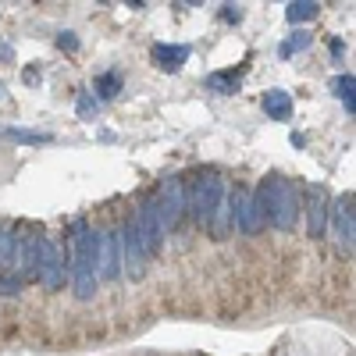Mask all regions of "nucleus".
I'll use <instances>...</instances> for the list:
<instances>
[{
	"mask_svg": "<svg viewBox=\"0 0 356 356\" xmlns=\"http://www.w3.org/2000/svg\"><path fill=\"white\" fill-rule=\"evenodd\" d=\"M253 200L260 207L264 225H275L278 232H296L300 214H303V196H300V186L296 182H289V178H282V175H267L257 186Z\"/></svg>",
	"mask_w": 356,
	"mask_h": 356,
	"instance_id": "1",
	"label": "nucleus"
},
{
	"mask_svg": "<svg viewBox=\"0 0 356 356\" xmlns=\"http://www.w3.org/2000/svg\"><path fill=\"white\" fill-rule=\"evenodd\" d=\"M97 257H100V232L89 228L86 218L72 221V289L82 303L97 296Z\"/></svg>",
	"mask_w": 356,
	"mask_h": 356,
	"instance_id": "2",
	"label": "nucleus"
},
{
	"mask_svg": "<svg viewBox=\"0 0 356 356\" xmlns=\"http://www.w3.org/2000/svg\"><path fill=\"white\" fill-rule=\"evenodd\" d=\"M221 203H225V182H221V175L214 168L196 171V178H193L189 189H186V214L200 228H211V221H214Z\"/></svg>",
	"mask_w": 356,
	"mask_h": 356,
	"instance_id": "3",
	"label": "nucleus"
},
{
	"mask_svg": "<svg viewBox=\"0 0 356 356\" xmlns=\"http://www.w3.org/2000/svg\"><path fill=\"white\" fill-rule=\"evenodd\" d=\"M40 239H43V235H40L33 225H18V228H11V264H8V271L18 275L22 282L36 278Z\"/></svg>",
	"mask_w": 356,
	"mask_h": 356,
	"instance_id": "4",
	"label": "nucleus"
},
{
	"mask_svg": "<svg viewBox=\"0 0 356 356\" xmlns=\"http://www.w3.org/2000/svg\"><path fill=\"white\" fill-rule=\"evenodd\" d=\"M154 203H157V218H161L164 232L182 228V221H186V186H182V178H168Z\"/></svg>",
	"mask_w": 356,
	"mask_h": 356,
	"instance_id": "5",
	"label": "nucleus"
},
{
	"mask_svg": "<svg viewBox=\"0 0 356 356\" xmlns=\"http://www.w3.org/2000/svg\"><path fill=\"white\" fill-rule=\"evenodd\" d=\"M122 267L132 282H143L146 278V267H150V257H146V246H143V235L136 228V218H129L122 228Z\"/></svg>",
	"mask_w": 356,
	"mask_h": 356,
	"instance_id": "6",
	"label": "nucleus"
},
{
	"mask_svg": "<svg viewBox=\"0 0 356 356\" xmlns=\"http://www.w3.org/2000/svg\"><path fill=\"white\" fill-rule=\"evenodd\" d=\"M65 267H68V253L57 246L54 239H40V264H36V278L43 282V289L57 292L65 285Z\"/></svg>",
	"mask_w": 356,
	"mask_h": 356,
	"instance_id": "7",
	"label": "nucleus"
},
{
	"mask_svg": "<svg viewBox=\"0 0 356 356\" xmlns=\"http://www.w3.org/2000/svg\"><path fill=\"white\" fill-rule=\"evenodd\" d=\"M356 196L353 193H342L335 200V207H328V218L335 221V246L339 253L353 257V239H356Z\"/></svg>",
	"mask_w": 356,
	"mask_h": 356,
	"instance_id": "8",
	"label": "nucleus"
},
{
	"mask_svg": "<svg viewBox=\"0 0 356 356\" xmlns=\"http://www.w3.org/2000/svg\"><path fill=\"white\" fill-rule=\"evenodd\" d=\"M303 211H307V235H310V239H321L324 228H328V189H324L321 182L307 186Z\"/></svg>",
	"mask_w": 356,
	"mask_h": 356,
	"instance_id": "9",
	"label": "nucleus"
},
{
	"mask_svg": "<svg viewBox=\"0 0 356 356\" xmlns=\"http://www.w3.org/2000/svg\"><path fill=\"white\" fill-rule=\"evenodd\" d=\"M228 207H232V225L239 228L243 235H257V232L264 228V221H260V207H257V200H253L250 189H235Z\"/></svg>",
	"mask_w": 356,
	"mask_h": 356,
	"instance_id": "10",
	"label": "nucleus"
},
{
	"mask_svg": "<svg viewBox=\"0 0 356 356\" xmlns=\"http://www.w3.org/2000/svg\"><path fill=\"white\" fill-rule=\"evenodd\" d=\"M132 218H136V228H139V235H143L146 257H157L161 246H164V228H161V218H157V203L146 200Z\"/></svg>",
	"mask_w": 356,
	"mask_h": 356,
	"instance_id": "11",
	"label": "nucleus"
},
{
	"mask_svg": "<svg viewBox=\"0 0 356 356\" xmlns=\"http://www.w3.org/2000/svg\"><path fill=\"white\" fill-rule=\"evenodd\" d=\"M122 275V232H100V257H97V278L114 282Z\"/></svg>",
	"mask_w": 356,
	"mask_h": 356,
	"instance_id": "12",
	"label": "nucleus"
},
{
	"mask_svg": "<svg viewBox=\"0 0 356 356\" xmlns=\"http://www.w3.org/2000/svg\"><path fill=\"white\" fill-rule=\"evenodd\" d=\"M154 61H157L164 72H178V68L189 61V47H186V43H157V47H154Z\"/></svg>",
	"mask_w": 356,
	"mask_h": 356,
	"instance_id": "13",
	"label": "nucleus"
},
{
	"mask_svg": "<svg viewBox=\"0 0 356 356\" xmlns=\"http://www.w3.org/2000/svg\"><path fill=\"white\" fill-rule=\"evenodd\" d=\"M264 104V114L275 118V122H289L292 118V97L285 93V89H267V93L260 97Z\"/></svg>",
	"mask_w": 356,
	"mask_h": 356,
	"instance_id": "14",
	"label": "nucleus"
},
{
	"mask_svg": "<svg viewBox=\"0 0 356 356\" xmlns=\"http://www.w3.org/2000/svg\"><path fill=\"white\" fill-rule=\"evenodd\" d=\"M93 86H97V97H104V100L122 97V72H104Z\"/></svg>",
	"mask_w": 356,
	"mask_h": 356,
	"instance_id": "15",
	"label": "nucleus"
},
{
	"mask_svg": "<svg viewBox=\"0 0 356 356\" xmlns=\"http://www.w3.org/2000/svg\"><path fill=\"white\" fill-rule=\"evenodd\" d=\"M317 11H321L317 0H292L285 8V18L289 22H310V18H317Z\"/></svg>",
	"mask_w": 356,
	"mask_h": 356,
	"instance_id": "16",
	"label": "nucleus"
},
{
	"mask_svg": "<svg viewBox=\"0 0 356 356\" xmlns=\"http://www.w3.org/2000/svg\"><path fill=\"white\" fill-rule=\"evenodd\" d=\"M332 89L339 93V100L346 104V111L353 114V111H356V79H353V75H339V79L332 82Z\"/></svg>",
	"mask_w": 356,
	"mask_h": 356,
	"instance_id": "17",
	"label": "nucleus"
},
{
	"mask_svg": "<svg viewBox=\"0 0 356 356\" xmlns=\"http://www.w3.org/2000/svg\"><path fill=\"white\" fill-rule=\"evenodd\" d=\"M310 40H314L310 33H303V29H296V33H292V36H289V40L282 43V50H278V54H282V57H292V54H303V50L310 47Z\"/></svg>",
	"mask_w": 356,
	"mask_h": 356,
	"instance_id": "18",
	"label": "nucleus"
},
{
	"mask_svg": "<svg viewBox=\"0 0 356 356\" xmlns=\"http://www.w3.org/2000/svg\"><path fill=\"white\" fill-rule=\"evenodd\" d=\"M22 289H25V282L18 278V275H11V271H0V296H22Z\"/></svg>",
	"mask_w": 356,
	"mask_h": 356,
	"instance_id": "19",
	"label": "nucleus"
},
{
	"mask_svg": "<svg viewBox=\"0 0 356 356\" xmlns=\"http://www.w3.org/2000/svg\"><path fill=\"white\" fill-rule=\"evenodd\" d=\"M207 86H211V89H218V93H235V89H239V75H211V79H207Z\"/></svg>",
	"mask_w": 356,
	"mask_h": 356,
	"instance_id": "20",
	"label": "nucleus"
},
{
	"mask_svg": "<svg viewBox=\"0 0 356 356\" xmlns=\"http://www.w3.org/2000/svg\"><path fill=\"white\" fill-rule=\"evenodd\" d=\"M93 114H97V100H93L89 89H82L79 93V118H93Z\"/></svg>",
	"mask_w": 356,
	"mask_h": 356,
	"instance_id": "21",
	"label": "nucleus"
},
{
	"mask_svg": "<svg viewBox=\"0 0 356 356\" xmlns=\"http://www.w3.org/2000/svg\"><path fill=\"white\" fill-rule=\"evenodd\" d=\"M8 136L18 139V143H50V136H40V132H18V129H8Z\"/></svg>",
	"mask_w": 356,
	"mask_h": 356,
	"instance_id": "22",
	"label": "nucleus"
},
{
	"mask_svg": "<svg viewBox=\"0 0 356 356\" xmlns=\"http://www.w3.org/2000/svg\"><path fill=\"white\" fill-rule=\"evenodd\" d=\"M57 47H61V50H75V47H79L75 33H61V36H57Z\"/></svg>",
	"mask_w": 356,
	"mask_h": 356,
	"instance_id": "23",
	"label": "nucleus"
},
{
	"mask_svg": "<svg viewBox=\"0 0 356 356\" xmlns=\"http://www.w3.org/2000/svg\"><path fill=\"white\" fill-rule=\"evenodd\" d=\"M225 22H239V8H225Z\"/></svg>",
	"mask_w": 356,
	"mask_h": 356,
	"instance_id": "24",
	"label": "nucleus"
},
{
	"mask_svg": "<svg viewBox=\"0 0 356 356\" xmlns=\"http://www.w3.org/2000/svg\"><path fill=\"white\" fill-rule=\"evenodd\" d=\"M0 57H8V61H11V57H15V50H11L8 43H0Z\"/></svg>",
	"mask_w": 356,
	"mask_h": 356,
	"instance_id": "25",
	"label": "nucleus"
}]
</instances>
